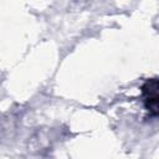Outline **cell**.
<instances>
[{"instance_id":"cell-1","label":"cell","mask_w":159,"mask_h":159,"mask_svg":"<svg viewBox=\"0 0 159 159\" xmlns=\"http://www.w3.org/2000/svg\"><path fill=\"white\" fill-rule=\"evenodd\" d=\"M144 96V103L147 109L153 117L158 116L159 112V82L157 78L147 80L142 87Z\"/></svg>"}]
</instances>
